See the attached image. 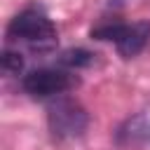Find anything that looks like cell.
<instances>
[{"label": "cell", "instance_id": "cell-1", "mask_svg": "<svg viewBox=\"0 0 150 150\" xmlns=\"http://www.w3.org/2000/svg\"><path fill=\"white\" fill-rule=\"evenodd\" d=\"M7 38L26 42L28 47H33L38 52H47V49H52L56 45V26L52 23V19L45 12L30 7V9L19 12L9 21Z\"/></svg>", "mask_w": 150, "mask_h": 150}, {"label": "cell", "instance_id": "cell-2", "mask_svg": "<svg viewBox=\"0 0 150 150\" xmlns=\"http://www.w3.org/2000/svg\"><path fill=\"white\" fill-rule=\"evenodd\" d=\"M91 38L115 42L117 52L124 59H131V56L141 54L145 49V45L150 42V21H134V23L110 21V23H101V26L91 28Z\"/></svg>", "mask_w": 150, "mask_h": 150}, {"label": "cell", "instance_id": "cell-3", "mask_svg": "<svg viewBox=\"0 0 150 150\" xmlns=\"http://www.w3.org/2000/svg\"><path fill=\"white\" fill-rule=\"evenodd\" d=\"M47 122L49 129L56 138L61 141H70V138H80L87 127H89V115L87 110L73 101V98H56L49 108H47Z\"/></svg>", "mask_w": 150, "mask_h": 150}, {"label": "cell", "instance_id": "cell-4", "mask_svg": "<svg viewBox=\"0 0 150 150\" xmlns=\"http://www.w3.org/2000/svg\"><path fill=\"white\" fill-rule=\"evenodd\" d=\"M75 84H77V77L70 70H61V68H38V70H30L28 75H23V80H21V87L30 96H38V98L66 94Z\"/></svg>", "mask_w": 150, "mask_h": 150}, {"label": "cell", "instance_id": "cell-5", "mask_svg": "<svg viewBox=\"0 0 150 150\" xmlns=\"http://www.w3.org/2000/svg\"><path fill=\"white\" fill-rule=\"evenodd\" d=\"M117 143H122V145L150 143V120L145 115H136V117L127 120L117 129Z\"/></svg>", "mask_w": 150, "mask_h": 150}, {"label": "cell", "instance_id": "cell-6", "mask_svg": "<svg viewBox=\"0 0 150 150\" xmlns=\"http://www.w3.org/2000/svg\"><path fill=\"white\" fill-rule=\"evenodd\" d=\"M59 63H61L63 68H68V70L87 68V66L94 63V54H91L89 49H82V47H77V49H66V52L59 56Z\"/></svg>", "mask_w": 150, "mask_h": 150}, {"label": "cell", "instance_id": "cell-7", "mask_svg": "<svg viewBox=\"0 0 150 150\" xmlns=\"http://www.w3.org/2000/svg\"><path fill=\"white\" fill-rule=\"evenodd\" d=\"M0 63H2V70L9 73V75H19L23 70V59L19 52H12V49H5L2 56H0Z\"/></svg>", "mask_w": 150, "mask_h": 150}]
</instances>
